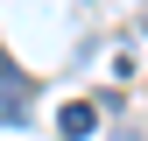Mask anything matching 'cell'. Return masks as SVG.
Wrapping results in <instances>:
<instances>
[{
    "instance_id": "1",
    "label": "cell",
    "mask_w": 148,
    "mask_h": 141,
    "mask_svg": "<svg viewBox=\"0 0 148 141\" xmlns=\"http://www.w3.org/2000/svg\"><path fill=\"white\" fill-rule=\"evenodd\" d=\"M28 113H35V92H28L21 70H14V57L0 49V127H21Z\"/></svg>"
},
{
    "instance_id": "2",
    "label": "cell",
    "mask_w": 148,
    "mask_h": 141,
    "mask_svg": "<svg viewBox=\"0 0 148 141\" xmlns=\"http://www.w3.org/2000/svg\"><path fill=\"white\" fill-rule=\"evenodd\" d=\"M57 134H64V141H92V134H99V106H85V99H71L64 113H57Z\"/></svg>"
},
{
    "instance_id": "3",
    "label": "cell",
    "mask_w": 148,
    "mask_h": 141,
    "mask_svg": "<svg viewBox=\"0 0 148 141\" xmlns=\"http://www.w3.org/2000/svg\"><path fill=\"white\" fill-rule=\"evenodd\" d=\"M113 141H127V134H113Z\"/></svg>"
}]
</instances>
